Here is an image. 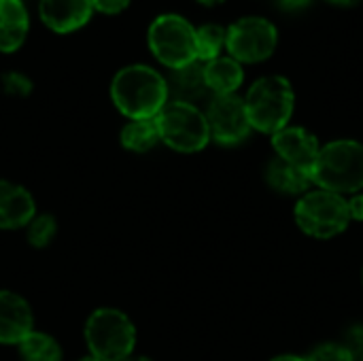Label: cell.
Wrapping results in <instances>:
<instances>
[{
	"instance_id": "44dd1931",
	"label": "cell",
	"mask_w": 363,
	"mask_h": 361,
	"mask_svg": "<svg viewBox=\"0 0 363 361\" xmlns=\"http://www.w3.org/2000/svg\"><path fill=\"white\" fill-rule=\"evenodd\" d=\"M55 232H57V226H55V219L51 215L34 217L28 223V240L34 247H47L55 238Z\"/></svg>"
},
{
	"instance_id": "cb8c5ba5",
	"label": "cell",
	"mask_w": 363,
	"mask_h": 361,
	"mask_svg": "<svg viewBox=\"0 0 363 361\" xmlns=\"http://www.w3.org/2000/svg\"><path fill=\"white\" fill-rule=\"evenodd\" d=\"M94 9L100 11V13H106V15H117L121 11L128 9L130 0H91Z\"/></svg>"
},
{
	"instance_id": "2e32d148",
	"label": "cell",
	"mask_w": 363,
	"mask_h": 361,
	"mask_svg": "<svg viewBox=\"0 0 363 361\" xmlns=\"http://www.w3.org/2000/svg\"><path fill=\"white\" fill-rule=\"evenodd\" d=\"M266 181L274 191L285 194V196H304L308 187L313 185V177L308 172L300 170L298 166L281 157H274L268 162Z\"/></svg>"
},
{
	"instance_id": "7402d4cb",
	"label": "cell",
	"mask_w": 363,
	"mask_h": 361,
	"mask_svg": "<svg viewBox=\"0 0 363 361\" xmlns=\"http://www.w3.org/2000/svg\"><path fill=\"white\" fill-rule=\"evenodd\" d=\"M306 361H355L353 353L349 351L347 345L342 343H323L319 347H315L311 351L308 357H304Z\"/></svg>"
},
{
	"instance_id": "ba28073f",
	"label": "cell",
	"mask_w": 363,
	"mask_h": 361,
	"mask_svg": "<svg viewBox=\"0 0 363 361\" xmlns=\"http://www.w3.org/2000/svg\"><path fill=\"white\" fill-rule=\"evenodd\" d=\"M279 43V32L264 17H242L225 30V47L230 57L245 64L268 60Z\"/></svg>"
},
{
	"instance_id": "7c38bea8",
	"label": "cell",
	"mask_w": 363,
	"mask_h": 361,
	"mask_svg": "<svg viewBox=\"0 0 363 361\" xmlns=\"http://www.w3.org/2000/svg\"><path fill=\"white\" fill-rule=\"evenodd\" d=\"M34 326L30 304L6 289H0V345H19Z\"/></svg>"
},
{
	"instance_id": "7a4b0ae2",
	"label": "cell",
	"mask_w": 363,
	"mask_h": 361,
	"mask_svg": "<svg viewBox=\"0 0 363 361\" xmlns=\"http://www.w3.org/2000/svg\"><path fill=\"white\" fill-rule=\"evenodd\" d=\"M313 183L332 194H359L363 189V145L334 140L321 147L313 168Z\"/></svg>"
},
{
	"instance_id": "5b68a950",
	"label": "cell",
	"mask_w": 363,
	"mask_h": 361,
	"mask_svg": "<svg viewBox=\"0 0 363 361\" xmlns=\"http://www.w3.org/2000/svg\"><path fill=\"white\" fill-rule=\"evenodd\" d=\"M294 217L304 234L321 240L342 234L351 223L347 198L325 189L306 191L298 200Z\"/></svg>"
},
{
	"instance_id": "d4e9b609",
	"label": "cell",
	"mask_w": 363,
	"mask_h": 361,
	"mask_svg": "<svg viewBox=\"0 0 363 361\" xmlns=\"http://www.w3.org/2000/svg\"><path fill=\"white\" fill-rule=\"evenodd\" d=\"M349 202V215L351 221H363V194H353Z\"/></svg>"
},
{
	"instance_id": "ac0fdd59",
	"label": "cell",
	"mask_w": 363,
	"mask_h": 361,
	"mask_svg": "<svg viewBox=\"0 0 363 361\" xmlns=\"http://www.w3.org/2000/svg\"><path fill=\"white\" fill-rule=\"evenodd\" d=\"M160 143V130L155 119H132L121 130V145L130 151L145 153Z\"/></svg>"
},
{
	"instance_id": "1f68e13d",
	"label": "cell",
	"mask_w": 363,
	"mask_h": 361,
	"mask_svg": "<svg viewBox=\"0 0 363 361\" xmlns=\"http://www.w3.org/2000/svg\"><path fill=\"white\" fill-rule=\"evenodd\" d=\"M362 279H363V272H362Z\"/></svg>"
},
{
	"instance_id": "f1b7e54d",
	"label": "cell",
	"mask_w": 363,
	"mask_h": 361,
	"mask_svg": "<svg viewBox=\"0 0 363 361\" xmlns=\"http://www.w3.org/2000/svg\"><path fill=\"white\" fill-rule=\"evenodd\" d=\"M200 4H206V6H215V4H221L223 0H198Z\"/></svg>"
},
{
	"instance_id": "f546056e",
	"label": "cell",
	"mask_w": 363,
	"mask_h": 361,
	"mask_svg": "<svg viewBox=\"0 0 363 361\" xmlns=\"http://www.w3.org/2000/svg\"><path fill=\"white\" fill-rule=\"evenodd\" d=\"M125 361H151V360H147V357H134V355H130V357H128Z\"/></svg>"
},
{
	"instance_id": "277c9868",
	"label": "cell",
	"mask_w": 363,
	"mask_h": 361,
	"mask_svg": "<svg viewBox=\"0 0 363 361\" xmlns=\"http://www.w3.org/2000/svg\"><path fill=\"white\" fill-rule=\"evenodd\" d=\"M85 340L98 361H125L136 345V330L130 317L117 309H98L85 323Z\"/></svg>"
},
{
	"instance_id": "8992f818",
	"label": "cell",
	"mask_w": 363,
	"mask_h": 361,
	"mask_svg": "<svg viewBox=\"0 0 363 361\" xmlns=\"http://www.w3.org/2000/svg\"><path fill=\"white\" fill-rule=\"evenodd\" d=\"M160 140L181 153L202 151L211 140L206 115L187 102H168L155 117Z\"/></svg>"
},
{
	"instance_id": "d6986e66",
	"label": "cell",
	"mask_w": 363,
	"mask_h": 361,
	"mask_svg": "<svg viewBox=\"0 0 363 361\" xmlns=\"http://www.w3.org/2000/svg\"><path fill=\"white\" fill-rule=\"evenodd\" d=\"M19 355L23 361H62V349L49 334L32 330L19 343Z\"/></svg>"
},
{
	"instance_id": "603a6c76",
	"label": "cell",
	"mask_w": 363,
	"mask_h": 361,
	"mask_svg": "<svg viewBox=\"0 0 363 361\" xmlns=\"http://www.w3.org/2000/svg\"><path fill=\"white\" fill-rule=\"evenodd\" d=\"M349 351L353 353V360L363 361V323L359 326H353L349 332H347V343Z\"/></svg>"
},
{
	"instance_id": "5bb4252c",
	"label": "cell",
	"mask_w": 363,
	"mask_h": 361,
	"mask_svg": "<svg viewBox=\"0 0 363 361\" xmlns=\"http://www.w3.org/2000/svg\"><path fill=\"white\" fill-rule=\"evenodd\" d=\"M166 83H168V96L172 94L174 102H187L194 106L198 100H202L211 91L204 79V64L200 60L181 68H174Z\"/></svg>"
},
{
	"instance_id": "4fadbf2b",
	"label": "cell",
	"mask_w": 363,
	"mask_h": 361,
	"mask_svg": "<svg viewBox=\"0 0 363 361\" xmlns=\"http://www.w3.org/2000/svg\"><path fill=\"white\" fill-rule=\"evenodd\" d=\"M34 198L17 183L0 181V230H15L34 219Z\"/></svg>"
},
{
	"instance_id": "4dcf8cb0",
	"label": "cell",
	"mask_w": 363,
	"mask_h": 361,
	"mask_svg": "<svg viewBox=\"0 0 363 361\" xmlns=\"http://www.w3.org/2000/svg\"><path fill=\"white\" fill-rule=\"evenodd\" d=\"M79 361H98L96 357H91V355H87V357H81Z\"/></svg>"
},
{
	"instance_id": "ffe728a7",
	"label": "cell",
	"mask_w": 363,
	"mask_h": 361,
	"mask_svg": "<svg viewBox=\"0 0 363 361\" xmlns=\"http://www.w3.org/2000/svg\"><path fill=\"white\" fill-rule=\"evenodd\" d=\"M225 47V30L217 23H206L196 30V55L200 62H211L219 57Z\"/></svg>"
},
{
	"instance_id": "484cf974",
	"label": "cell",
	"mask_w": 363,
	"mask_h": 361,
	"mask_svg": "<svg viewBox=\"0 0 363 361\" xmlns=\"http://www.w3.org/2000/svg\"><path fill=\"white\" fill-rule=\"evenodd\" d=\"M285 9H304L306 4H311V0H279Z\"/></svg>"
},
{
	"instance_id": "9c48e42d",
	"label": "cell",
	"mask_w": 363,
	"mask_h": 361,
	"mask_svg": "<svg viewBox=\"0 0 363 361\" xmlns=\"http://www.w3.org/2000/svg\"><path fill=\"white\" fill-rule=\"evenodd\" d=\"M204 115L208 121L211 138H215L219 145H238L251 132L245 100L236 94L215 96L208 102Z\"/></svg>"
},
{
	"instance_id": "4316f807",
	"label": "cell",
	"mask_w": 363,
	"mask_h": 361,
	"mask_svg": "<svg viewBox=\"0 0 363 361\" xmlns=\"http://www.w3.org/2000/svg\"><path fill=\"white\" fill-rule=\"evenodd\" d=\"M270 361H306L304 357H298V355H279V357H274V360Z\"/></svg>"
},
{
	"instance_id": "3957f363",
	"label": "cell",
	"mask_w": 363,
	"mask_h": 361,
	"mask_svg": "<svg viewBox=\"0 0 363 361\" xmlns=\"http://www.w3.org/2000/svg\"><path fill=\"white\" fill-rule=\"evenodd\" d=\"M294 87L285 77L279 74L257 79L245 98L251 128L264 134H277L279 130L287 128L294 115Z\"/></svg>"
},
{
	"instance_id": "52a82bcc",
	"label": "cell",
	"mask_w": 363,
	"mask_h": 361,
	"mask_svg": "<svg viewBox=\"0 0 363 361\" xmlns=\"http://www.w3.org/2000/svg\"><path fill=\"white\" fill-rule=\"evenodd\" d=\"M151 53L170 70L187 66L198 60L196 55V30L181 15H160L149 28Z\"/></svg>"
},
{
	"instance_id": "83f0119b",
	"label": "cell",
	"mask_w": 363,
	"mask_h": 361,
	"mask_svg": "<svg viewBox=\"0 0 363 361\" xmlns=\"http://www.w3.org/2000/svg\"><path fill=\"white\" fill-rule=\"evenodd\" d=\"M328 2H332V4H340V6H351V4H355V2H359V0H328Z\"/></svg>"
},
{
	"instance_id": "9a60e30c",
	"label": "cell",
	"mask_w": 363,
	"mask_h": 361,
	"mask_svg": "<svg viewBox=\"0 0 363 361\" xmlns=\"http://www.w3.org/2000/svg\"><path fill=\"white\" fill-rule=\"evenodd\" d=\"M28 11L21 0H0V51H17L28 36Z\"/></svg>"
},
{
	"instance_id": "8fae6325",
	"label": "cell",
	"mask_w": 363,
	"mask_h": 361,
	"mask_svg": "<svg viewBox=\"0 0 363 361\" xmlns=\"http://www.w3.org/2000/svg\"><path fill=\"white\" fill-rule=\"evenodd\" d=\"M38 13L47 28L66 34L83 28L89 21L94 4L91 0H40Z\"/></svg>"
},
{
	"instance_id": "6da1fadb",
	"label": "cell",
	"mask_w": 363,
	"mask_h": 361,
	"mask_svg": "<svg viewBox=\"0 0 363 361\" xmlns=\"http://www.w3.org/2000/svg\"><path fill=\"white\" fill-rule=\"evenodd\" d=\"M111 98L130 119H155L168 104V83L157 70L145 64H132L115 74Z\"/></svg>"
},
{
	"instance_id": "e0dca14e",
	"label": "cell",
	"mask_w": 363,
	"mask_h": 361,
	"mask_svg": "<svg viewBox=\"0 0 363 361\" xmlns=\"http://www.w3.org/2000/svg\"><path fill=\"white\" fill-rule=\"evenodd\" d=\"M204 79L208 89L215 96H230L236 94V89L242 85L245 72L240 62H236L234 57H215L211 62L204 64Z\"/></svg>"
},
{
	"instance_id": "30bf717a",
	"label": "cell",
	"mask_w": 363,
	"mask_h": 361,
	"mask_svg": "<svg viewBox=\"0 0 363 361\" xmlns=\"http://www.w3.org/2000/svg\"><path fill=\"white\" fill-rule=\"evenodd\" d=\"M272 147L277 151V157L298 166L300 170L308 172L313 177L315 162L319 157L321 145L315 134H311L306 128L300 126H287L272 134Z\"/></svg>"
}]
</instances>
